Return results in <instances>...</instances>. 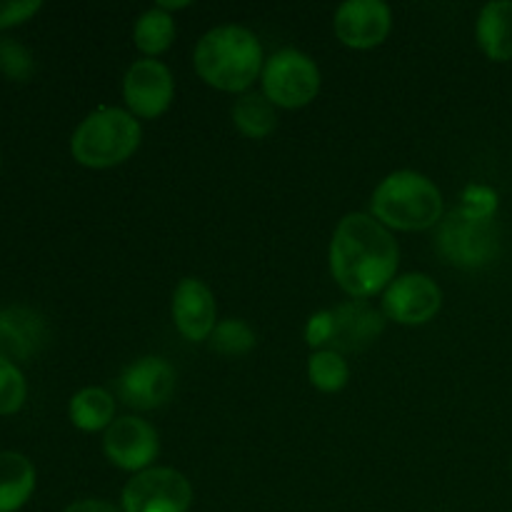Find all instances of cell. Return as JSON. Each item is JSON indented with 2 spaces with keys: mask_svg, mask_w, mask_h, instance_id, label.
<instances>
[{
  "mask_svg": "<svg viewBox=\"0 0 512 512\" xmlns=\"http://www.w3.org/2000/svg\"><path fill=\"white\" fill-rule=\"evenodd\" d=\"M28 385H25L23 373L10 358L0 355V415L18 413L25 405Z\"/></svg>",
  "mask_w": 512,
  "mask_h": 512,
  "instance_id": "obj_24",
  "label": "cell"
},
{
  "mask_svg": "<svg viewBox=\"0 0 512 512\" xmlns=\"http://www.w3.org/2000/svg\"><path fill=\"white\" fill-rule=\"evenodd\" d=\"M465 215L478 220H493L495 210H498V193L488 185H468L463 193V205H460Z\"/></svg>",
  "mask_w": 512,
  "mask_h": 512,
  "instance_id": "obj_25",
  "label": "cell"
},
{
  "mask_svg": "<svg viewBox=\"0 0 512 512\" xmlns=\"http://www.w3.org/2000/svg\"><path fill=\"white\" fill-rule=\"evenodd\" d=\"M45 338H48L45 320L35 310H0V355L10 360H28L43 348Z\"/></svg>",
  "mask_w": 512,
  "mask_h": 512,
  "instance_id": "obj_15",
  "label": "cell"
},
{
  "mask_svg": "<svg viewBox=\"0 0 512 512\" xmlns=\"http://www.w3.org/2000/svg\"><path fill=\"white\" fill-rule=\"evenodd\" d=\"M133 40H135V48H138L140 53L148 55V58H155V55L165 53L175 40L173 15L165 13V10L160 8L145 10V13L138 18V23H135Z\"/></svg>",
  "mask_w": 512,
  "mask_h": 512,
  "instance_id": "obj_20",
  "label": "cell"
},
{
  "mask_svg": "<svg viewBox=\"0 0 512 512\" xmlns=\"http://www.w3.org/2000/svg\"><path fill=\"white\" fill-rule=\"evenodd\" d=\"M398 263V240L373 215L350 213L340 220L330 243V273L350 298H373L388 288Z\"/></svg>",
  "mask_w": 512,
  "mask_h": 512,
  "instance_id": "obj_1",
  "label": "cell"
},
{
  "mask_svg": "<svg viewBox=\"0 0 512 512\" xmlns=\"http://www.w3.org/2000/svg\"><path fill=\"white\" fill-rule=\"evenodd\" d=\"M233 123L245 138L263 140L278 125V110L263 93H245L235 100Z\"/></svg>",
  "mask_w": 512,
  "mask_h": 512,
  "instance_id": "obj_19",
  "label": "cell"
},
{
  "mask_svg": "<svg viewBox=\"0 0 512 512\" xmlns=\"http://www.w3.org/2000/svg\"><path fill=\"white\" fill-rule=\"evenodd\" d=\"M43 8L40 0H0V30L25 23Z\"/></svg>",
  "mask_w": 512,
  "mask_h": 512,
  "instance_id": "obj_27",
  "label": "cell"
},
{
  "mask_svg": "<svg viewBox=\"0 0 512 512\" xmlns=\"http://www.w3.org/2000/svg\"><path fill=\"white\" fill-rule=\"evenodd\" d=\"M0 73L15 83H25L35 73L33 53L10 35H0Z\"/></svg>",
  "mask_w": 512,
  "mask_h": 512,
  "instance_id": "obj_23",
  "label": "cell"
},
{
  "mask_svg": "<svg viewBox=\"0 0 512 512\" xmlns=\"http://www.w3.org/2000/svg\"><path fill=\"white\" fill-rule=\"evenodd\" d=\"M173 323L190 343L210 340L218 325V308L208 285L198 278L180 280L173 293Z\"/></svg>",
  "mask_w": 512,
  "mask_h": 512,
  "instance_id": "obj_13",
  "label": "cell"
},
{
  "mask_svg": "<svg viewBox=\"0 0 512 512\" xmlns=\"http://www.w3.org/2000/svg\"><path fill=\"white\" fill-rule=\"evenodd\" d=\"M393 25L390 8L380 0H348L335 10L333 28L343 45L368 50L383 43Z\"/></svg>",
  "mask_w": 512,
  "mask_h": 512,
  "instance_id": "obj_12",
  "label": "cell"
},
{
  "mask_svg": "<svg viewBox=\"0 0 512 512\" xmlns=\"http://www.w3.org/2000/svg\"><path fill=\"white\" fill-rule=\"evenodd\" d=\"M258 338H255L253 328H250L245 320H220L215 325L213 335H210V348L220 355H228V358H238V355L250 353L255 348Z\"/></svg>",
  "mask_w": 512,
  "mask_h": 512,
  "instance_id": "obj_22",
  "label": "cell"
},
{
  "mask_svg": "<svg viewBox=\"0 0 512 512\" xmlns=\"http://www.w3.org/2000/svg\"><path fill=\"white\" fill-rule=\"evenodd\" d=\"M335 333L328 350L335 353H355L365 350L380 338L385 330V315L375 310L368 300H350L333 308Z\"/></svg>",
  "mask_w": 512,
  "mask_h": 512,
  "instance_id": "obj_14",
  "label": "cell"
},
{
  "mask_svg": "<svg viewBox=\"0 0 512 512\" xmlns=\"http://www.w3.org/2000/svg\"><path fill=\"white\" fill-rule=\"evenodd\" d=\"M370 210L385 228L428 230L443 220V193L438 185L415 170H398L375 188Z\"/></svg>",
  "mask_w": 512,
  "mask_h": 512,
  "instance_id": "obj_3",
  "label": "cell"
},
{
  "mask_svg": "<svg viewBox=\"0 0 512 512\" xmlns=\"http://www.w3.org/2000/svg\"><path fill=\"white\" fill-rule=\"evenodd\" d=\"M443 290L430 275L408 273L385 288L383 315L400 325H423L438 315Z\"/></svg>",
  "mask_w": 512,
  "mask_h": 512,
  "instance_id": "obj_8",
  "label": "cell"
},
{
  "mask_svg": "<svg viewBox=\"0 0 512 512\" xmlns=\"http://www.w3.org/2000/svg\"><path fill=\"white\" fill-rule=\"evenodd\" d=\"M435 243L448 263L458 268H483L498 255L500 230L493 220L470 218L458 208L440 220Z\"/></svg>",
  "mask_w": 512,
  "mask_h": 512,
  "instance_id": "obj_5",
  "label": "cell"
},
{
  "mask_svg": "<svg viewBox=\"0 0 512 512\" xmlns=\"http://www.w3.org/2000/svg\"><path fill=\"white\" fill-rule=\"evenodd\" d=\"M263 45L243 25L208 30L195 48V70L210 88L243 93L263 75Z\"/></svg>",
  "mask_w": 512,
  "mask_h": 512,
  "instance_id": "obj_2",
  "label": "cell"
},
{
  "mask_svg": "<svg viewBox=\"0 0 512 512\" xmlns=\"http://www.w3.org/2000/svg\"><path fill=\"white\" fill-rule=\"evenodd\" d=\"M175 83L170 70L160 60L143 58L133 63L123 80V98L135 118H158L170 108Z\"/></svg>",
  "mask_w": 512,
  "mask_h": 512,
  "instance_id": "obj_10",
  "label": "cell"
},
{
  "mask_svg": "<svg viewBox=\"0 0 512 512\" xmlns=\"http://www.w3.org/2000/svg\"><path fill=\"white\" fill-rule=\"evenodd\" d=\"M35 490V468L23 453H0V512L23 508Z\"/></svg>",
  "mask_w": 512,
  "mask_h": 512,
  "instance_id": "obj_17",
  "label": "cell"
},
{
  "mask_svg": "<svg viewBox=\"0 0 512 512\" xmlns=\"http://www.w3.org/2000/svg\"><path fill=\"white\" fill-rule=\"evenodd\" d=\"M335 333V318L333 310H320L305 325V340L313 350H328L330 343H333Z\"/></svg>",
  "mask_w": 512,
  "mask_h": 512,
  "instance_id": "obj_26",
  "label": "cell"
},
{
  "mask_svg": "<svg viewBox=\"0 0 512 512\" xmlns=\"http://www.w3.org/2000/svg\"><path fill=\"white\" fill-rule=\"evenodd\" d=\"M63 512H120V510L115 508L113 503H108V500L85 498V500H78V503L68 505Z\"/></svg>",
  "mask_w": 512,
  "mask_h": 512,
  "instance_id": "obj_28",
  "label": "cell"
},
{
  "mask_svg": "<svg viewBox=\"0 0 512 512\" xmlns=\"http://www.w3.org/2000/svg\"><path fill=\"white\" fill-rule=\"evenodd\" d=\"M193 488L188 478L173 468H148L135 473L123 488V512H188Z\"/></svg>",
  "mask_w": 512,
  "mask_h": 512,
  "instance_id": "obj_7",
  "label": "cell"
},
{
  "mask_svg": "<svg viewBox=\"0 0 512 512\" xmlns=\"http://www.w3.org/2000/svg\"><path fill=\"white\" fill-rule=\"evenodd\" d=\"M103 450L105 458L115 468L128 470V473H143L158 458L160 440L153 425L128 415V418H118L110 423L103 435Z\"/></svg>",
  "mask_w": 512,
  "mask_h": 512,
  "instance_id": "obj_9",
  "label": "cell"
},
{
  "mask_svg": "<svg viewBox=\"0 0 512 512\" xmlns=\"http://www.w3.org/2000/svg\"><path fill=\"white\" fill-rule=\"evenodd\" d=\"M320 93V70L300 50H278L263 68V95L275 108H305Z\"/></svg>",
  "mask_w": 512,
  "mask_h": 512,
  "instance_id": "obj_6",
  "label": "cell"
},
{
  "mask_svg": "<svg viewBox=\"0 0 512 512\" xmlns=\"http://www.w3.org/2000/svg\"><path fill=\"white\" fill-rule=\"evenodd\" d=\"M140 138L143 130L133 113L120 108H98L75 128L70 153L85 168H115L138 150Z\"/></svg>",
  "mask_w": 512,
  "mask_h": 512,
  "instance_id": "obj_4",
  "label": "cell"
},
{
  "mask_svg": "<svg viewBox=\"0 0 512 512\" xmlns=\"http://www.w3.org/2000/svg\"><path fill=\"white\" fill-rule=\"evenodd\" d=\"M308 378L323 393H338L348 385L350 370L343 355L335 350H315L308 363Z\"/></svg>",
  "mask_w": 512,
  "mask_h": 512,
  "instance_id": "obj_21",
  "label": "cell"
},
{
  "mask_svg": "<svg viewBox=\"0 0 512 512\" xmlns=\"http://www.w3.org/2000/svg\"><path fill=\"white\" fill-rule=\"evenodd\" d=\"M118 393L125 405L135 410H155L168 403L175 393V370L163 358L145 355L123 370Z\"/></svg>",
  "mask_w": 512,
  "mask_h": 512,
  "instance_id": "obj_11",
  "label": "cell"
},
{
  "mask_svg": "<svg viewBox=\"0 0 512 512\" xmlns=\"http://www.w3.org/2000/svg\"><path fill=\"white\" fill-rule=\"evenodd\" d=\"M478 45L490 60H512V0L488 3L478 15Z\"/></svg>",
  "mask_w": 512,
  "mask_h": 512,
  "instance_id": "obj_16",
  "label": "cell"
},
{
  "mask_svg": "<svg viewBox=\"0 0 512 512\" xmlns=\"http://www.w3.org/2000/svg\"><path fill=\"white\" fill-rule=\"evenodd\" d=\"M70 420L83 433L108 430L115 420V398L105 388H83L70 400Z\"/></svg>",
  "mask_w": 512,
  "mask_h": 512,
  "instance_id": "obj_18",
  "label": "cell"
}]
</instances>
